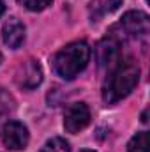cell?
<instances>
[{
    "label": "cell",
    "mask_w": 150,
    "mask_h": 152,
    "mask_svg": "<svg viewBox=\"0 0 150 152\" xmlns=\"http://www.w3.org/2000/svg\"><path fill=\"white\" fill-rule=\"evenodd\" d=\"M41 152H71L69 149V143L64 140V138H51L44 143V147L41 149Z\"/></svg>",
    "instance_id": "12"
},
{
    "label": "cell",
    "mask_w": 150,
    "mask_h": 152,
    "mask_svg": "<svg viewBox=\"0 0 150 152\" xmlns=\"http://www.w3.org/2000/svg\"><path fill=\"white\" fill-rule=\"evenodd\" d=\"M4 11H5V5H4V0H0V16L4 14Z\"/></svg>",
    "instance_id": "14"
},
{
    "label": "cell",
    "mask_w": 150,
    "mask_h": 152,
    "mask_svg": "<svg viewBox=\"0 0 150 152\" xmlns=\"http://www.w3.org/2000/svg\"><path fill=\"white\" fill-rule=\"evenodd\" d=\"M140 80V67L133 58L118 60L113 66L110 76L106 78L104 88H103V99L106 104H115L127 97L133 88L138 85Z\"/></svg>",
    "instance_id": "1"
},
{
    "label": "cell",
    "mask_w": 150,
    "mask_h": 152,
    "mask_svg": "<svg viewBox=\"0 0 150 152\" xmlns=\"http://www.w3.org/2000/svg\"><path fill=\"white\" fill-rule=\"evenodd\" d=\"M124 32V36H131V37H143L149 34L150 23L149 16L141 11H129L122 16V21L118 25Z\"/></svg>",
    "instance_id": "5"
},
{
    "label": "cell",
    "mask_w": 150,
    "mask_h": 152,
    "mask_svg": "<svg viewBox=\"0 0 150 152\" xmlns=\"http://www.w3.org/2000/svg\"><path fill=\"white\" fill-rule=\"evenodd\" d=\"M120 37L117 36H108L103 39L97 46V60L101 67H113L118 62L120 57Z\"/></svg>",
    "instance_id": "7"
},
{
    "label": "cell",
    "mask_w": 150,
    "mask_h": 152,
    "mask_svg": "<svg viewBox=\"0 0 150 152\" xmlns=\"http://www.w3.org/2000/svg\"><path fill=\"white\" fill-rule=\"evenodd\" d=\"M14 108H16V106H14L12 96H11L5 88L0 87V131H2V127H4V124L9 122V117L12 115Z\"/></svg>",
    "instance_id": "10"
},
{
    "label": "cell",
    "mask_w": 150,
    "mask_h": 152,
    "mask_svg": "<svg viewBox=\"0 0 150 152\" xmlns=\"http://www.w3.org/2000/svg\"><path fill=\"white\" fill-rule=\"evenodd\" d=\"M79 152H95V151H90V149H83V151H79Z\"/></svg>",
    "instance_id": "15"
},
{
    "label": "cell",
    "mask_w": 150,
    "mask_h": 152,
    "mask_svg": "<svg viewBox=\"0 0 150 152\" xmlns=\"http://www.w3.org/2000/svg\"><path fill=\"white\" fill-rule=\"evenodd\" d=\"M0 134H2V142L5 149L9 151H21L28 145V129L18 120L5 122Z\"/></svg>",
    "instance_id": "3"
},
{
    "label": "cell",
    "mask_w": 150,
    "mask_h": 152,
    "mask_svg": "<svg viewBox=\"0 0 150 152\" xmlns=\"http://www.w3.org/2000/svg\"><path fill=\"white\" fill-rule=\"evenodd\" d=\"M90 124V110L85 103H73L64 113V129L67 133H79Z\"/></svg>",
    "instance_id": "4"
},
{
    "label": "cell",
    "mask_w": 150,
    "mask_h": 152,
    "mask_svg": "<svg viewBox=\"0 0 150 152\" xmlns=\"http://www.w3.org/2000/svg\"><path fill=\"white\" fill-rule=\"evenodd\" d=\"M23 7H27L28 11H34V12H39V11H44L48 5H51L53 0H18Z\"/></svg>",
    "instance_id": "13"
},
{
    "label": "cell",
    "mask_w": 150,
    "mask_h": 152,
    "mask_svg": "<svg viewBox=\"0 0 150 152\" xmlns=\"http://www.w3.org/2000/svg\"><path fill=\"white\" fill-rule=\"evenodd\" d=\"M120 5H122V0H92L90 2V18H92V21H97L103 16L117 11Z\"/></svg>",
    "instance_id": "9"
},
{
    "label": "cell",
    "mask_w": 150,
    "mask_h": 152,
    "mask_svg": "<svg viewBox=\"0 0 150 152\" xmlns=\"http://www.w3.org/2000/svg\"><path fill=\"white\" fill-rule=\"evenodd\" d=\"M149 149H150V136L147 131H141L136 136H133L129 145H127V152H149Z\"/></svg>",
    "instance_id": "11"
},
{
    "label": "cell",
    "mask_w": 150,
    "mask_h": 152,
    "mask_svg": "<svg viewBox=\"0 0 150 152\" xmlns=\"http://www.w3.org/2000/svg\"><path fill=\"white\" fill-rule=\"evenodd\" d=\"M0 64H2V53H0Z\"/></svg>",
    "instance_id": "16"
},
{
    "label": "cell",
    "mask_w": 150,
    "mask_h": 152,
    "mask_svg": "<svg viewBox=\"0 0 150 152\" xmlns=\"http://www.w3.org/2000/svg\"><path fill=\"white\" fill-rule=\"evenodd\" d=\"M18 87L25 88V90H32L41 85L42 81V69L37 64V60H27L23 64H20V67L16 69V76H14Z\"/></svg>",
    "instance_id": "6"
},
{
    "label": "cell",
    "mask_w": 150,
    "mask_h": 152,
    "mask_svg": "<svg viewBox=\"0 0 150 152\" xmlns=\"http://www.w3.org/2000/svg\"><path fill=\"white\" fill-rule=\"evenodd\" d=\"M90 60V48L83 41H76L62 48L55 58H53V67L55 73L64 78V80H73L79 75Z\"/></svg>",
    "instance_id": "2"
},
{
    "label": "cell",
    "mask_w": 150,
    "mask_h": 152,
    "mask_svg": "<svg viewBox=\"0 0 150 152\" xmlns=\"http://www.w3.org/2000/svg\"><path fill=\"white\" fill-rule=\"evenodd\" d=\"M2 39L9 48L18 50L25 41V27H23V23L14 16L9 18L2 27Z\"/></svg>",
    "instance_id": "8"
}]
</instances>
